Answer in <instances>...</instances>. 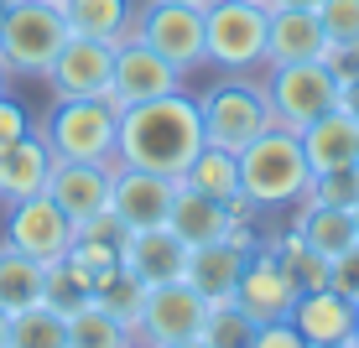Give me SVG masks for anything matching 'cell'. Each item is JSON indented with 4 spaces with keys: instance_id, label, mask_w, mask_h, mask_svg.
I'll return each instance as SVG.
<instances>
[{
    "instance_id": "cell-43",
    "label": "cell",
    "mask_w": 359,
    "mask_h": 348,
    "mask_svg": "<svg viewBox=\"0 0 359 348\" xmlns=\"http://www.w3.org/2000/svg\"><path fill=\"white\" fill-rule=\"evenodd\" d=\"M177 6H198V11H208V6H214V0H177Z\"/></svg>"
},
{
    "instance_id": "cell-11",
    "label": "cell",
    "mask_w": 359,
    "mask_h": 348,
    "mask_svg": "<svg viewBox=\"0 0 359 348\" xmlns=\"http://www.w3.org/2000/svg\"><path fill=\"white\" fill-rule=\"evenodd\" d=\"M42 78L53 83L57 99H104L109 83H115V47L68 32L63 53L53 57V68H47Z\"/></svg>"
},
{
    "instance_id": "cell-33",
    "label": "cell",
    "mask_w": 359,
    "mask_h": 348,
    "mask_svg": "<svg viewBox=\"0 0 359 348\" xmlns=\"http://www.w3.org/2000/svg\"><path fill=\"white\" fill-rule=\"evenodd\" d=\"M302 203H328V208H354L359 203V167H344V172H318L307 182Z\"/></svg>"
},
{
    "instance_id": "cell-47",
    "label": "cell",
    "mask_w": 359,
    "mask_h": 348,
    "mask_svg": "<svg viewBox=\"0 0 359 348\" xmlns=\"http://www.w3.org/2000/svg\"><path fill=\"white\" fill-rule=\"evenodd\" d=\"M323 348H359V343H323Z\"/></svg>"
},
{
    "instance_id": "cell-13",
    "label": "cell",
    "mask_w": 359,
    "mask_h": 348,
    "mask_svg": "<svg viewBox=\"0 0 359 348\" xmlns=\"http://www.w3.org/2000/svg\"><path fill=\"white\" fill-rule=\"evenodd\" d=\"M182 78H188V73H177L162 53H151L141 36H130L126 47H115V83H109L104 99L115 109H130V104H146V99H156V94L182 89Z\"/></svg>"
},
{
    "instance_id": "cell-52",
    "label": "cell",
    "mask_w": 359,
    "mask_h": 348,
    "mask_svg": "<svg viewBox=\"0 0 359 348\" xmlns=\"http://www.w3.org/2000/svg\"><path fill=\"white\" fill-rule=\"evenodd\" d=\"M130 348H141V343H130Z\"/></svg>"
},
{
    "instance_id": "cell-49",
    "label": "cell",
    "mask_w": 359,
    "mask_h": 348,
    "mask_svg": "<svg viewBox=\"0 0 359 348\" xmlns=\"http://www.w3.org/2000/svg\"><path fill=\"white\" fill-rule=\"evenodd\" d=\"M255 6H271V0H255Z\"/></svg>"
},
{
    "instance_id": "cell-12",
    "label": "cell",
    "mask_w": 359,
    "mask_h": 348,
    "mask_svg": "<svg viewBox=\"0 0 359 348\" xmlns=\"http://www.w3.org/2000/svg\"><path fill=\"white\" fill-rule=\"evenodd\" d=\"M172 193H177L172 177H156V172H141V167H126V161H120L115 177H109V214L120 218L126 234H135V229H167Z\"/></svg>"
},
{
    "instance_id": "cell-41",
    "label": "cell",
    "mask_w": 359,
    "mask_h": 348,
    "mask_svg": "<svg viewBox=\"0 0 359 348\" xmlns=\"http://www.w3.org/2000/svg\"><path fill=\"white\" fill-rule=\"evenodd\" d=\"M271 6H302V11H318V0H271ZM266 6V11H271Z\"/></svg>"
},
{
    "instance_id": "cell-2",
    "label": "cell",
    "mask_w": 359,
    "mask_h": 348,
    "mask_svg": "<svg viewBox=\"0 0 359 348\" xmlns=\"http://www.w3.org/2000/svg\"><path fill=\"white\" fill-rule=\"evenodd\" d=\"M307 182H313V167L302 156V135L287 125H271L266 135H255L240 151V193L250 197L255 208H292L302 203Z\"/></svg>"
},
{
    "instance_id": "cell-45",
    "label": "cell",
    "mask_w": 359,
    "mask_h": 348,
    "mask_svg": "<svg viewBox=\"0 0 359 348\" xmlns=\"http://www.w3.org/2000/svg\"><path fill=\"white\" fill-rule=\"evenodd\" d=\"M349 218H354V234H359V203H354V208H349Z\"/></svg>"
},
{
    "instance_id": "cell-6",
    "label": "cell",
    "mask_w": 359,
    "mask_h": 348,
    "mask_svg": "<svg viewBox=\"0 0 359 348\" xmlns=\"http://www.w3.org/2000/svg\"><path fill=\"white\" fill-rule=\"evenodd\" d=\"M266 36H271V11L255 6V0H214L203 11L208 63L224 73L266 68Z\"/></svg>"
},
{
    "instance_id": "cell-42",
    "label": "cell",
    "mask_w": 359,
    "mask_h": 348,
    "mask_svg": "<svg viewBox=\"0 0 359 348\" xmlns=\"http://www.w3.org/2000/svg\"><path fill=\"white\" fill-rule=\"evenodd\" d=\"M167 348H208L203 338H182V343H167Z\"/></svg>"
},
{
    "instance_id": "cell-32",
    "label": "cell",
    "mask_w": 359,
    "mask_h": 348,
    "mask_svg": "<svg viewBox=\"0 0 359 348\" xmlns=\"http://www.w3.org/2000/svg\"><path fill=\"white\" fill-rule=\"evenodd\" d=\"M276 260L287 265V276L297 281V291H318V286H328V260L318 250H307L297 234H287V239L276 244Z\"/></svg>"
},
{
    "instance_id": "cell-26",
    "label": "cell",
    "mask_w": 359,
    "mask_h": 348,
    "mask_svg": "<svg viewBox=\"0 0 359 348\" xmlns=\"http://www.w3.org/2000/svg\"><path fill=\"white\" fill-rule=\"evenodd\" d=\"M177 182H188V188L203 193V197L229 203V197H240V156L224 151V146H203V151L193 156V167L182 172Z\"/></svg>"
},
{
    "instance_id": "cell-5",
    "label": "cell",
    "mask_w": 359,
    "mask_h": 348,
    "mask_svg": "<svg viewBox=\"0 0 359 348\" xmlns=\"http://www.w3.org/2000/svg\"><path fill=\"white\" fill-rule=\"evenodd\" d=\"M198 115H203V141L208 146H224V151L240 156L255 135H266L276 125L271 115V99L261 83L250 78H219L198 94Z\"/></svg>"
},
{
    "instance_id": "cell-48",
    "label": "cell",
    "mask_w": 359,
    "mask_h": 348,
    "mask_svg": "<svg viewBox=\"0 0 359 348\" xmlns=\"http://www.w3.org/2000/svg\"><path fill=\"white\" fill-rule=\"evenodd\" d=\"M354 343H359V322H354Z\"/></svg>"
},
{
    "instance_id": "cell-7",
    "label": "cell",
    "mask_w": 359,
    "mask_h": 348,
    "mask_svg": "<svg viewBox=\"0 0 359 348\" xmlns=\"http://www.w3.org/2000/svg\"><path fill=\"white\" fill-rule=\"evenodd\" d=\"M261 89L271 99L276 125H287V130H302V125H313L318 115L339 109V73H333L323 57H318V63H281V68H271L261 78Z\"/></svg>"
},
{
    "instance_id": "cell-40",
    "label": "cell",
    "mask_w": 359,
    "mask_h": 348,
    "mask_svg": "<svg viewBox=\"0 0 359 348\" xmlns=\"http://www.w3.org/2000/svg\"><path fill=\"white\" fill-rule=\"evenodd\" d=\"M0 348H11V312L0 307Z\"/></svg>"
},
{
    "instance_id": "cell-51",
    "label": "cell",
    "mask_w": 359,
    "mask_h": 348,
    "mask_svg": "<svg viewBox=\"0 0 359 348\" xmlns=\"http://www.w3.org/2000/svg\"><path fill=\"white\" fill-rule=\"evenodd\" d=\"M354 167H359V156H354Z\"/></svg>"
},
{
    "instance_id": "cell-3",
    "label": "cell",
    "mask_w": 359,
    "mask_h": 348,
    "mask_svg": "<svg viewBox=\"0 0 359 348\" xmlns=\"http://www.w3.org/2000/svg\"><path fill=\"white\" fill-rule=\"evenodd\" d=\"M47 151L57 161H99V167H120V109L109 99H57L47 109L42 130Z\"/></svg>"
},
{
    "instance_id": "cell-28",
    "label": "cell",
    "mask_w": 359,
    "mask_h": 348,
    "mask_svg": "<svg viewBox=\"0 0 359 348\" xmlns=\"http://www.w3.org/2000/svg\"><path fill=\"white\" fill-rule=\"evenodd\" d=\"M94 276H99V270H89L83 260H73V255L53 260V265H47V291H42V302L57 307L63 317L79 312L83 302H94Z\"/></svg>"
},
{
    "instance_id": "cell-25",
    "label": "cell",
    "mask_w": 359,
    "mask_h": 348,
    "mask_svg": "<svg viewBox=\"0 0 359 348\" xmlns=\"http://www.w3.org/2000/svg\"><path fill=\"white\" fill-rule=\"evenodd\" d=\"M42 291H47V265L42 260L0 244V307L16 317V312H27V307L42 302Z\"/></svg>"
},
{
    "instance_id": "cell-17",
    "label": "cell",
    "mask_w": 359,
    "mask_h": 348,
    "mask_svg": "<svg viewBox=\"0 0 359 348\" xmlns=\"http://www.w3.org/2000/svg\"><path fill=\"white\" fill-rule=\"evenodd\" d=\"M354 322H359V302H349L333 286H318V291H302L292 307V328L302 333L313 348L323 343H354Z\"/></svg>"
},
{
    "instance_id": "cell-29",
    "label": "cell",
    "mask_w": 359,
    "mask_h": 348,
    "mask_svg": "<svg viewBox=\"0 0 359 348\" xmlns=\"http://www.w3.org/2000/svg\"><path fill=\"white\" fill-rule=\"evenodd\" d=\"M94 302L104 307V312H115L126 328H135V317H141V302H146V286L115 260V265H104V270L94 276Z\"/></svg>"
},
{
    "instance_id": "cell-34",
    "label": "cell",
    "mask_w": 359,
    "mask_h": 348,
    "mask_svg": "<svg viewBox=\"0 0 359 348\" xmlns=\"http://www.w3.org/2000/svg\"><path fill=\"white\" fill-rule=\"evenodd\" d=\"M328 42H359V0H318Z\"/></svg>"
},
{
    "instance_id": "cell-31",
    "label": "cell",
    "mask_w": 359,
    "mask_h": 348,
    "mask_svg": "<svg viewBox=\"0 0 359 348\" xmlns=\"http://www.w3.org/2000/svg\"><path fill=\"white\" fill-rule=\"evenodd\" d=\"M11 348H68V317L47 302L16 312L11 317Z\"/></svg>"
},
{
    "instance_id": "cell-30",
    "label": "cell",
    "mask_w": 359,
    "mask_h": 348,
    "mask_svg": "<svg viewBox=\"0 0 359 348\" xmlns=\"http://www.w3.org/2000/svg\"><path fill=\"white\" fill-rule=\"evenodd\" d=\"M255 328H261V322L250 312H240L234 296H224V302H208V317H203V328H198V338L208 348H250Z\"/></svg>"
},
{
    "instance_id": "cell-8",
    "label": "cell",
    "mask_w": 359,
    "mask_h": 348,
    "mask_svg": "<svg viewBox=\"0 0 359 348\" xmlns=\"http://www.w3.org/2000/svg\"><path fill=\"white\" fill-rule=\"evenodd\" d=\"M208 317V296L188 281H156L146 286V302H141V317H135L130 338L141 348H167V343H182V338H198Z\"/></svg>"
},
{
    "instance_id": "cell-27",
    "label": "cell",
    "mask_w": 359,
    "mask_h": 348,
    "mask_svg": "<svg viewBox=\"0 0 359 348\" xmlns=\"http://www.w3.org/2000/svg\"><path fill=\"white\" fill-rule=\"evenodd\" d=\"M130 343H135L130 328L99 302H83L79 312H68V348H130Z\"/></svg>"
},
{
    "instance_id": "cell-19",
    "label": "cell",
    "mask_w": 359,
    "mask_h": 348,
    "mask_svg": "<svg viewBox=\"0 0 359 348\" xmlns=\"http://www.w3.org/2000/svg\"><path fill=\"white\" fill-rule=\"evenodd\" d=\"M53 151L36 130H27L21 141H11L0 151V203H21V197L47 193V177H53Z\"/></svg>"
},
{
    "instance_id": "cell-24",
    "label": "cell",
    "mask_w": 359,
    "mask_h": 348,
    "mask_svg": "<svg viewBox=\"0 0 359 348\" xmlns=\"http://www.w3.org/2000/svg\"><path fill=\"white\" fill-rule=\"evenodd\" d=\"M292 234L307 244V250H318L323 260H339L344 250H349V244H359L349 208H328V203H297Z\"/></svg>"
},
{
    "instance_id": "cell-4",
    "label": "cell",
    "mask_w": 359,
    "mask_h": 348,
    "mask_svg": "<svg viewBox=\"0 0 359 348\" xmlns=\"http://www.w3.org/2000/svg\"><path fill=\"white\" fill-rule=\"evenodd\" d=\"M68 42L63 6L53 0H11L6 27H0V68L11 78H42L53 68V57Z\"/></svg>"
},
{
    "instance_id": "cell-44",
    "label": "cell",
    "mask_w": 359,
    "mask_h": 348,
    "mask_svg": "<svg viewBox=\"0 0 359 348\" xmlns=\"http://www.w3.org/2000/svg\"><path fill=\"white\" fill-rule=\"evenodd\" d=\"M6 89H11V73H6V68H0V94H6Z\"/></svg>"
},
{
    "instance_id": "cell-20",
    "label": "cell",
    "mask_w": 359,
    "mask_h": 348,
    "mask_svg": "<svg viewBox=\"0 0 359 348\" xmlns=\"http://www.w3.org/2000/svg\"><path fill=\"white\" fill-rule=\"evenodd\" d=\"M250 250H240L234 239H208V244H188V265H182V281L198 286L208 302H224L240 286V270Z\"/></svg>"
},
{
    "instance_id": "cell-46",
    "label": "cell",
    "mask_w": 359,
    "mask_h": 348,
    "mask_svg": "<svg viewBox=\"0 0 359 348\" xmlns=\"http://www.w3.org/2000/svg\"><path fill=\"white\" fill-rule=\"evenodd\" d=\"M6 11H11V0H0V27H6Z\"/></svg>"
},
{
    "instance_id": "cell-18",
    "label": "cell",
    "mask_w": 359,
    "mask_h": 348,
    "mask_svg": "<svg viewBox=\"0 0 359 348\" xmlns=\"http://www.w3.org/2000/svg\"><path fill=\"white\" fill-rule=\"evenodd\" d=\"M120 265H126L141 286L177 281L182 265H188V244H182L172 229H135V234H126V244H120Z\"/></svg>"
},
{
    "instance_id": "cell-37",
    "label": "cell",
    "mask_w": 359,
    "mask_h": 348,
    "mask_svg": "<svg viewBox=\"0 0 359 348\" xmlns=\"http://www.w3.org/2000/svg\"><path fill=\"white\" fill-rule=\"evenodd\" d=\"M250 348H313V343H307L302 333L292 328V317H287V322H261Z\"/></svg>"
},
{
    "instance_id": "cell-35",
    "label": "cell",
    "mask_w": 359,
    "mask_h": 348,
    "mask_svg": "<svg viewBox=\"0 0 359 348\" xmlns=\"http://www.w3.org/2000/svg\"><path fill=\"white\" fill-rule=\"evenodd\" d=\"M328 286L344 291L349 302H359V244H349L339 260H328Z\"/></svg>"
},
{
    "instance_id": "cell-15",
    "label": "cell",
    "mask_w": 359,
    "mask_h": 348,
    "mask_svg": "<svg viewBox=\"0 0 359 348\" xmlns=\"http://www.w3.org/2000/svg\"><path fill=\"white\" fill-rule=\"evenodd\" d=\"M109 177L115 167H99V161H53V177H47V197L79 223L99 218L109 208Z\"/></svg>"
},
{
    "instance_id": "cell-10",
    "label": "cell",
    "mask_w": 359,
    "mask_h": 348,
    "mask_svg": "<svg viewBox=\"0 0 359 348\" xmlns=\"http://www.w3.org/2000/svg\"><path fill=\"white\" fill-rule=\"evenodd\" d=\"M6 208H11L6 214V244L11 250L42 260V265H53V260H63L73 250V218L47 193L21 197V203H6Z\"/></svg>"
},
{
    "instance_id": "cell-23",
    "label": "cell",
    "mask_w": 359,
    "mask_h": 348,
    "mask_svg": "<svg viewBox=\"0 0 359 348\" xmlns=\"http://www.w3.org/2000/svg\"><path fill=\"white\" fill-rule=\"evenodd\" d=\"M229 208L219 203V197H203L193 193L188 182H177V193H172V214H167V229L177 234L182 244H208V239H224L229 234Z\"/></svg>"
},
{
    "instance_id": "cell-1",
    "label": "cell",
    "mask_w": 359,
    "mask_h": 348,
    "mask_svg": "<svg viewBox=\"0 0 359 348\" xmlns=\"http://www.w3.org/2000/svg\"><path fill=\"white\" fill-rule=\"evenodd\" d=\"M203 146H208L203 141V115H198V99L188 89H172V94L146 99V104L120 109L115 151H120L126 167H141V172H156V177L177 182Z\"/></svg>"
},
{
    "instance_id": "cell-39",
    "label": "cell",
    "mask_w": 359,
    "mask_h": 348,
    "mask_svg": "<svg viewBox=\"0 0 359 348\" xmlns=\"http://www.w3.org/2000/svg\"><path fill=\"white\" fill-rule=\"evenodd\" d=\"M339 109L359 125V73H354V78H339Z\"/></svg>"
},
{
    "instance_id": "cell-22",
    "label": "cell",
    "mask_w": 359,
    "mask_h": 348,
    "mask_svg": "<svg viewBox=\"0 0 359 348\" xmlns=\"http://www.w3.org/2000/svg\"><path fill=\"white\" fill-rule=\"evenodd\" d=\"M135 11H141L135 0H63L68 32L109 42V47H126L135 36Z\"/></svg>"
},
{
    "instance_id": "cell-9",
    "label": "cell",
    "mask_w": 359,
    "mask_h": 348,
    "mask_svg": "<svg viewBox=\"0 0 359 348\" xmlns=\"http://www.w3.org/2000/svg\"><path fill=\"white\" fill-rule=\"evenodd\" d=\"M135 36L151 53H162L177 73H193L208 63V42H203V11L177 6V0H146L135 11Z\"/></svg>"
},
{
    "instance_id": "cell-21",
    "label": "cell",
    "mask_w": 359,
    "mask_h": 348,
    "mask_svg": "<svg viewBox=\"0 0 359 348\" xmlns=\"http://www.w3.org/2000/svg\"><path fill=\"white\" fill-rule=\"evenodd\" d=\"M297 135H302V156H307V167H313V177L318 172H344V167H354V156H359V125L344 109L318 115L313 125H302Z\"/></svg>"
},
{
    "instance_id": "cell-50",
    "label": "cell",
    "mask_w": 359,
    "mask_h": 348,
    "mask_svg": "<svg viewBox=\"0 0 359 348\" xmlns=\"http://www.w3.org/2000/svg\"><path fill=\"white\" fill-rule=\"evenodd\" d=\"M53 6H63V0H53Z\"/></svg>"
},
{
    "instance_id": "cell-38",
    "label": "cell",
    "mask_w": 359,
    "mask_h": 348,
    "mask_svg": "<svg viewBox=\"0 0 359 348\" xmlns=\"http://www.w3.org/2000/svg\"><path fill=\"white\" fill-rule=\"evenodd\" d=\"M323 63L339 73V78H354V73H359V42H333Z\"/></svg>"
},
{
    "instance_id": "cell-16",
    "label": "cell",
    "mask_w": 359,
    "mask_h": 348,
    "mask_svg": "<svg viewBox=\"0 0 359 348\" xmlns=\"http://www.w3.org/2000/svg\"><path fill=\"white\" fill-rule=\"evenodd\" d=\"M328 32L318 21V11L302 6H271V36H266V68L281 63H318L328 57Z\"/></svg>"
},
{
    "instance_id": "cell-36",
    "label": "cell",
    "mask_w": 359,
    "mask_h": 348,
    "mask_svg": "<svg viewBox=\"0 0 359 348\" xmlns=\"http://www.w3.org/2000/svg\"><path fill=\"white\" fill-rule=\"evenodd\" d=\"M27 130H32L27 104H21V99H11V89H6V94H0V151H6L11 141H21Z\"/></svg>"
},
{
    "instance_id": "cell-14",
    "label": "cell",
    "mask_w": 359,
    "mask_h": 348,
    "mask_svg": "<svg viewBox=\"0 0 359 348\" xmlns=\"http://www.w3.org/2000/svg\"><path fill=\"white\" fill-rule=\"evenodd\" d=\"M297 296L302 291H297V281L287 276V265L276 260V250H261V244H255L250 260H245V270H240V286H234L240 312H250L255 322H287Z\"/></svg>"
}]
</instances>
